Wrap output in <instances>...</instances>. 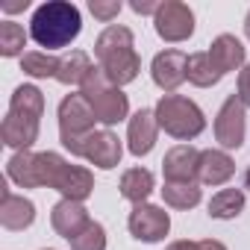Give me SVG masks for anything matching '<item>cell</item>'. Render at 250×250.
I'll return each mask as SVG.
<instances>
[{
    "label": "cell",
    "mask_w": 250,
    "mask_h": 250,
    "mask_svg": "<svg viewBox=\"0 0 250 250\" xmlns=\"http://www.w3.org/2000/svg\"><path fill=\"white\" fill-rule=\"evenodd\" d=\"M80 30H83L80 9L68 0H47L33 12V21H30V39L39 47H47V53L77 42Z\"/></svg>",
    "instance_id": "6da1fadb"
},
{
    "label": "cell",
    "mask_w": 250,
    "mask_h": 250,
    "mask_svg": "<svg viewBox=\"0 0 250 250\" xmlns=\"http://www.w3.org/2000/svg\"><path fill=\"white\" fill-rule=\"evenodd\" d=\"M156 121L159 127L180 139V142H188V139H197L203 130H206V118L200 112V106L183 94H165L159 103H156Z\"/></svg>",
    "instance_id": "7a4b0ae2"
},
{
    "label": "cell",
    "mask_w": 250,
    "mask_h": 250,
    "mask_svg": "<svg viewBox=\"0 0 250 250\" xmlns=\"http://www.w3.org/2000/svg\"><path fill=\"white\" fill-rule=\"evenodd\" d=\"M94 109L83 94H68L59 103V142L74 156H83L85 139L94 133Z\"/></svg>",
    "instance_id": "3957f363"
},
{
    "label": "cell",
    "mask_w": 250,
    "mask_h": 250,
    "mask_svg": "<svg viewBox=\"0 0 250 250\" xmlns=\"http://www.w3.org/2000/svg\"><path fill=\"white\" fill-rule=\"evenodd\" d=\"M80 88H83L80 94L91 103L97 121L106 124V127H112V124H121L124 118L130 115V100H127V94H124L118 85H112L100 68H94V71L88 74V80H85Z\"/></svg>",
    "instance_id": "277c9868"
},
{
    "label": "cell",
    "mask_w": 250,
    "mask_h": 250,
    "mask_svg": "<svg viewBox=\"0 0 250 250\" xmlns=\"http://www.w3.org/2000/svg\"><path fill=\"white\" fill-rule=\"evenodd\" d=\"M127 227H130V235L136 241H145V244H156L168 235L171 229V218L162 206H153V203H139L133 206L130 218H127Z\"/></svg>",
    "instance_id": "5b68a950"
},
{
    "label": "cell",
    "mask_w": 250,
    "mask_h": 250,
    "mask_svg": "<svg viewBox=\"0 0 250 250\" xmlns=\"http://www.w3.org/2000/svg\"><path fill=\"white\" fill-rule=\"evenodd\" d=\"M153 27L159 33V39H165L171 44L186 42L194 33V12L186 3H180V0H165L159 12L153 15Z\"/></svg>",
    "instance_id": "8992f818"
},
{
    "label": "cell",
    "mask_w": 250,
    "mask_h": 250,
    "mask_svg": "<svg viewBox=\"0 0 250 250\" xmlns=\"http://www.w3.org/2000/svg\"><path fill=\"white\" fill-rule=\"evenodd\" d=\"M244 103L238 100V94H229L224 100V106L215 115V139L221 147L227 150H238L244 145Z\"/></svg>",
    "instance_id": "52a82bcc"
},
{
    "label": "cell",
    "mask_w": 250,
    "mask_h": 250,
    "mask_svg": "<svg viewBox=\"0 0 250 250\" xmlns=\"http://www.w3.org/2000/svg\"><path fill=\"white\" fill-rule=\"evenodd\" d=\"M121 156H124V147H121V139L112 130H94L85 139V145H83V159H88L100 171L118 168L121 165Z\"/></svg>",
    "instance_id": "ba28073f"
},
{
    "label": "cell",
    "mask_w": 250,
    "mask_h": 250,
    "mask_svg": "<svg viewBox=\"0 0 250 250\" xmlns=\"http://www.w3.org/2000/svg\"><path fill=\"white\" fill-rule=\"evenodd\" d=\"M186 68H188V56L183 50H162L153 56V65H150V77L153 83L162 88V91H177L188 77H186Z\"/></svg>",
    "instance_id": "9c48e42d"
},
{
    "label": "cell",
    "mask_w": 250,
    "mask_h": 250,
    "mask_svg": "<svg viewBox=\"0 0 250 250\" xmlns=\"http://www.w3.org/2000/svg\"><path fill=\"white\" fill-rule=\"evenodd\" d=\"M165 183H194L200 177V150L191 145H177L162 159Z\"/></svg>",
    "instance_id": "30bf717a"
},
{
    "label": "cell",
    "mask_w": 250,
    "mask_h": 250,
    "mask_svg": "<svg viewBox=\"0 0 250 250\" xmlns=\"http://www.w3.org/2000/svg\"><path fill=\"white\" fill-rule=\"evenodd\" d=\"M50 224H53V229H56L62 238L74 241V238L91 224V218H88V209H85L80 200L62 197V200L53 206V212H50Z\"/></svg>",
    "instance_id": "8fae6325"
},
{
    "label": "cell",
    "mask_w": 250,
    "mask_h": 250,
    "mask_svg": "<svg viewBox=\"0 0 250 250\" xmlns=\"http://www.w3.org/2000/svg\"><path fill=\"white\" fill-rule=\"evenodd\" d=\"M159 136V121L153 109H139L130 118V127H127V142H130V153L133 156H147L156 145Z\"/></svg>",
    "instance_id": "7c38bea8"
},
{
    "label": "cell",
    "mask_w": 250,
    "mask_h": 250,
    "mask_svg": "<svg viewBox=\"0 0 250 250\" xmlns=\"http://www.w3.org/2000/svg\"><path fill=\"white\" fill-rule=\"evenodd\" d=\"M0 188H3V191H0V224H3L6 229H12V232L33 227V221H36V203L27 200V197L12 194L6 186H0Z\"/></svg>",
    "instance_id": "4fadbf2b"
},
{
    "label": "cell",
    "mask_w": 250,
    "mask_h": 250,
    "mask_svg": "<svg viewBox=\"0 0 250 250\" xmlns=\"http://www.w3.org/2000/svg\"><path fill=\"white\" fill-rule=\"evenodd\" d=\"M100 71L106 74V80H109L112 85L121 88V85H127V83H133V80L139 77L142 59H139L136 47H127V50H118V53L100 59Z\"/></svg>",
    "instance_id": "5bb4252c"
},
{
    "label": "cell",
    "mask_w": 250,
    "mask_h": 250,
    "mask_svg": "<svg viewBox=\"0 0 250 250\" xmlns=\"http://www.w3.org/2000/svg\"><path fill=\"white\" fill-rule=\"evenodd\" d=\"M39 124L36 118H24L15 112H6L3 127H0V136H3V145L15 147V150H30L39 139Z\"/></svg>",
    "instance_id": "9a60e30c"
},
{
    "label": "cell",
    "mask_w": 250,
    "mask_h": 250,
    "mask_svg": "<svg viewBox=\"0 0 250 250\" xmlns=\"http://www.w3.org/2000/svg\"><path fill=\"white\" fill-rule=\"evenodd\" d=\"M209 56H212V62L218 65V71L221 74H229V71H241L244 68V44L235 39V36H229V33H221L212 44H209Z\"/></svg>",
    "instance_id": "2e32d148"
},
{
    "label": "cell",
    "mask_w": 250,
    "mask_h": 250,
    "mask_svg": "<svg viewBox=\"0 0 250 250\" xmlns=\"http://www.w3.org/2000/svg\"><path fill=\"white\" fill-rule=\"evenodd\" d=\"M53 188H56L62 197L80 200V203H83V200L94 191V177H91V171L83 168V165H65Z\"/></svg>",
    "instance_id": "e0dca14e"
},
{
    "label": "cell",
    "mask_w": 250,
    "mask_h": 250,
    "mask_svg": "<svg viewBox=\"0 0 250 250\" xmlns=\"http://www.w3.org/2000/svg\"><path fill=\"white\" fill-rule=\"evenodd\" d=\"M235 174V162L224 150H200V183L203 186H224Z\"/></svg>",
    "instance_id": "ac0fdd59"
},
{
    "label": "cell",
    "mask_w": 250,
    "mask_h": 250,
    "mask_svg": "<svg viewBox=\"0 0 250 250\" xmlns=\"http://www.w3.org/2000/svg\"><path fill=\"white\" fill-rule=\"evenodd\" d=\"M6 174L12 183H18L21 188H42V174H39V153L33 150H18L9 165Z\"/></svg>",
    "instance_id": "d6986e66"
},
{
    "label": "cell",
    "mask_w": 250,
    "mask_h": 250,
    "mask_svg": "<svg viewBox=\"0 0 250 250\" xmlns=\"http://www.w3.org/2000/svg\"><path fill=\"white\" fill-rule=\"evenodd\" d=\"M121 197L124 200H130V203H147L150 191H153V174L147 168H130V171H124L121 177Z\"/></svg>",
    "instance_id": "ffe728a7"
},
{
    "label": "cell",
    "mask_w": 250,
    "mask_h": 250,
    "mask_svg": "<svg viewBox=\"0 0 250 250\" xmlns=\"http://www.w3.org/2000/svg\"><path fill=\"white\" fill-rule=\"evenodd\" d=\"M91 71H94V65H91L88 53H83V50H71V53H65V56L59 59L56 80H59L62 85H83V83L88 80Z\"/></svg>",
    "instance_id": "44dd1931"
},
{
    "label": "cell",
    "mask_w": 250,
    "mask_h": 250,
    "mask_svg": "<svg viewBox=\"0 0 250 250\" xmlns=\"http://www.w3.org/2000/svg\"><path fill=\"white\" fill-rule=\"evenodd\" d=\"M186 77H188L191 85H197V88H209V85H218L224 74H221L218 65L212 62L209 50H203V53H191V56H188Z\"/></svg>",
    "instance_id": "7402d4cb"
},
{
    "label": "cell",
    "mask_w": 250,
    "mask_h": 250,
    "mask_svg": "<svg viewBox=\"0 0 250 250\" xmlns=\"http://www.w3.org/2000/svg\"><path fill=\"white\" fill-rule=\"evenodd\" d=\"M127 47H133V30L121 27V24H109L94 42V56L100 62V59H106V56H112L118 50H127Z\"/></svg>",
    "instance_id": "603a6c76"
},
{
    "label": "cell",
    "mask_w": 250,
    "mask_h": 250,
    "mask_svg": "<svg viewBox=\"0 0 250 250\" xmlns=\"http://www.w3.org/2000/svg\"><path fill=\"white\" fill-rule=\"evenodd\" d=\"M9 112L24 115V118H36V121H42V115H44V94H42L36 85H18V88L12 91Z\"/></svg>",
    "instance_id": "cb8c5ba5"
},
{
    "label": "cell",
    "mask_w": 250,
    "mask_h": 250,
    "mask_svg": "<svg viewBox=\"0 0 250 250\" xmlns=\"http://www.w3.org/2000/svg\"><path fill=\"white\" fill-rule=\"evenodd\" d=\"M241 212H244V191H238V188H221L209 200V215L218 221H232Z\"/></svg>",
    "instance_id": "d4e9b609"
},
{
    "label": "cell",
    "mask_w": 250,
    "mask_h": 250,
    "mask_svg": "<svg viewBox=\"0 0 250 250\" xmlns=\"http://www.w3.org/2000/svg\"><path fill=\"white\" fill-rule=\"evenodd\" d=\"M162 197H165V203L174 206V209H194V206L200 203L203 191H200V183H197V180H194V183H165Z\"/></svg>",
    "instance_id": "484cf974"
},
{
    "label": "cell",
    "mask_w": 250,
    "mask_h": 250,
    "mask_svg": "<svg viewBox=\"0 0 250 250\" xmlns=\"http://www.w3.org/2000/svg\"><path fill=\"white\" fill-rule=\"evenodd\" d=\"M21 71L30 74V77H36V80L56 77V71H59V59L50 56V53H39V50H33V53H24V56H21Z\"/></svg>",
    "instance_id": "4316f807"
},
{
    "label": "cell",
    "mask_w": 250,
    "mask_h": 250,
    "mask_svg": "<svg viewBox=\"0 0 250 250\" xmlns=\"http://www.w3.org/2000/svg\"><path fill=\"white\" fill-rule=\"evenodd\" d=\"M24 44H27V33H24L21 24H15V21H3V24H0V53H3L6 59L21 56Z\"/></svg>",
    "instance_id": "83f0119b"
},
{
    "label": "cell",
    "mask_w": 250,
    "mask_h": 250,
    "mask_svg": "<svg viewBox=\"0 0 250 250\" xmlns=\"http://www.w3.org/2000/svg\"><path fill=\"white\" fill-rule=\"evenodd\" d=\"M71 250H106V229H103V224L91 221V224L71 241Z\"/></svg>",
    "instance_id": "f1b7e54d"
},
{
    "label": "cell",
    "mask_w": 250,
    "mask_h": 250,
    "mask_svg": "<svg viewBox=\"0 0 250 250\" xmlns=\"http://www.w3.org/2000/svg\"><path fill=\"white\" fill-rule=\"evenodd\" d=\"M88 9H91L94 18H100V21H112V18H118V12H121V0H91Z\"/></svg>",
    "instance_id": "f546056e"
},
{
    "label": "cell",
    "mask_w": 250,
    "mask_h": 250,
    "mask_svg": "<svg viewBox=\"0 0 250 250\" xmlns=\"http://www.w3.org/2000/svg\"><path fill=\"white\" fill-rule=\"evenodd\" d=\"M238 100L244 103V106H250V62L241 68V74H238Z\"/></svg>",
    "instance_id": "4dcf8cb0"
},
{
    "label": "cell",
    "mask_w": 250,
    "mask_h": 250,
    "mask_svg": "<svg viewBox=\"0 0 250 250\" xmlns=\"http://www.w3.org/2000/svg\"><path fill=\"white\" fill-rule=\"evenodd\" d=\"M159 6H162V3H142V0H133V3H130V9H133L136 15H156Z\"/></svg>",
    "instance_id": "1f68e13d"
},
{
    "label": "cell",
    "mask_w": 250,
    "mask_h": 250,
    "mask_svg": "<svg viewBox=\"0 0 250 250\" xmlns=\"http://www.w3.org/2000/svg\"><path fill=\"white\" fill-rule=\"evenodd\" d=\"M165 250H200V244H197V241H188V238H183V241H171Z\"/></svg>",
    "instance_id": "d6a6232c"
},
{
    "label": "cell",
    "mask_w": 250,
    "mask_h": 250,
    "mask_svg": "<svg viewBox=\"0 0 250 250\" xmlns=\"http://www.w3.org/2000/svg\"><path fill=\"white\" fill-rule=\"evenodd\" d=\"M200 244V250H227V244H221V241H215V238H203V241H197Z\"/></svg>",
    "instance_id": "836d02e7"
},
{
    "label": "cell",
    "mask_w": 250,
    "mask_h": 250,
    "mask_svg": "<svg viewBox=\"0 0 250 250\" xmlns=\"http://www.w3.org/2000/svg\"><path fill=\"white\" fill-rule=\"evenodd\" d=\"M30 6V0H18V3H3V9L6 12H21V9H27Z\"/></svg>",
    "instance_id": "e575fe53"
},
{
    "label": "cell",
    "mask_w": 250,
    "mask_h": 250,
    "mask_svg": "<svg viewBox=\"0 0 250 250\" xmlns=\"http://www.w3.org/2000/svg\"><path fill=\"white\" fill-rule=\"evenodd\" d=\"M244 33H247V39H250V12H247V18H244Z\"/></svg>",
    "instance_id": "d590c367"
},
{
    "label": "cell",
    "mask_w": 250,
    "mask_h": 250,
    "mask_svg": "<svg viewBox=\"0 0 250 250\" xmlns=\"http://www.w3.org/2000/svg\"><path fill=\"white\" fill-rule=\"evenodd\" d=\"M244 188L250 191V168H247V174H244Z\"/></svg>",
    "instance_id": "8d00e7d4"
},
{
    "label": "cell",
    "mask_w": 250,
    "mask_h": 250,
    "mask_svg": "<svg viewBox=\"0 0 250 250\" xmlns=\"http://www.w3.org/2000/svg\"><path fill=\"white\" fill-rule=\"evenodd\" d=\"M47 250H53V247H47Z\"/></svg>",
    "instance_id": "74e56055"
}]
</instances>
